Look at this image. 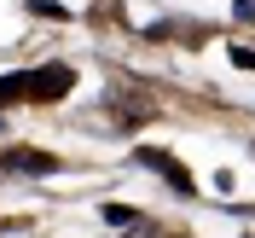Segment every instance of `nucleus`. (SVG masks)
I'll use <instances>...</instances> for the list:
<instances>
[{"label": "nucleus", "mask_w": 255, "mask_h": 238, "mask_svg": "<svg viewBox=\"0 0 255 238\" xmlns=\"http://www.w3.org/2000/svg\"><path fill=\"white\" fill-rule=\"evenodd\" d=\"M168 238H180V233H168Z\"/></svg>", "instance_id": "9"}, {"label": "nucleus", "mask_w": 255, "mask_h": 238, "mask_svg": "<svg viewBox=\"0 0 255 238\" xmlns=\"http://www.w3.org/2000/svg\"><path fill=\"white\" fill-rule=\"evenodd\" d=\"M0 169H12V175H58V157L35 151V145H12V151L0 157Z\"/></svg>", "instance_id": "2"}, {"label": "nucleus", "mask_w": 255, "mask_h": 238, "mask_svg": "<svg viewBox=\"0 0 255 238\" xmlns=\"http://www.w3.org/2000/svg\"><path fill=\"white\" fill-rule=\"evenodd\" d=\"M232 64H238V70H255V52L250 47H232Z\"/></svg>", "instance_id": "7"}, {"label": "nucleus", "mask_w": 255, "mask_h": 238, "mask_svg": "<svg viewBox=\"0 0 255 238\" xmlns=\"http://www.w3.org/2000/svg\"><path fill=\"white\" fill-rule=\"evenodd\" d=\"M99 215H105V221H111V227H133V209H122V204H105V209H99Z\"/></svg>", "instance_id": "6"}, {"label": "nucleus", "mask_w": 255, "mask_h": 238, "mask_svg": "<svg viewBox=\"0 0 255 238\" xmlns=\"http://www.w3.org/2000/svg\"><path fill=\"white\" fill-rule=\"evenodd\" d=\"M139 169H157V175L168 180V186H174V192H191V186H197V180H191L186 169H180V163L168 157V151H139Z\"/></svg>", "instance_id": "3"}, {"label": "nucleus", "mask_w": 255, "mask_h": 238, "mask_svg": "<svg viewBox=\"0 0 255 238\" xmlns=\"http://www.w3.org/2000/svg\"><path fill=\"white\" fill-rule=\"evenodd\" d=\"M238 17H244V23H255V0H238Z\"/></svg>", "instance_id": "8"}, {"label": "nucleus", "mask_w": 255, "mask_h": 238, "mask_svg": "<svg viewBox=\"0 0 255 238\" xmlns=\"http://www.w3.org/2000/svg\"><path fill=\"white\" fill-rule=\"evenodd\" d=\"M12 99H29V76H0V105Z\"/></svg>", "instance_id": "4"}, {"label": "nucleus", "mask_w": 255, "mask_h": 238, "mask_svg": "<svg viewBox=\"0 0 255 238\" xmlns=\"http://www.w3.org/2000/svg\"><path fill=\"white\" fill-rule=\"evenodd\" d=\"M23 12H35V17H47V23H64V6H52V0H23Z\"/></svg>", "instance_id": "5"}, {"label": "nucleus", "mask_w": 255, "mask_h": 238, "mask_svg": "<svg viewBox=\"0 0 255 238\" xmlns=\"http://www.w3.org/2000/svg\"><path fill=\"white\" fill-rule=\"evenodd\" d=\"M70 87H76V70H70V64H41L29 76V99H41V105H47V99H64Z\"/></svg>", "instance_id": "1"}]
</instances>
